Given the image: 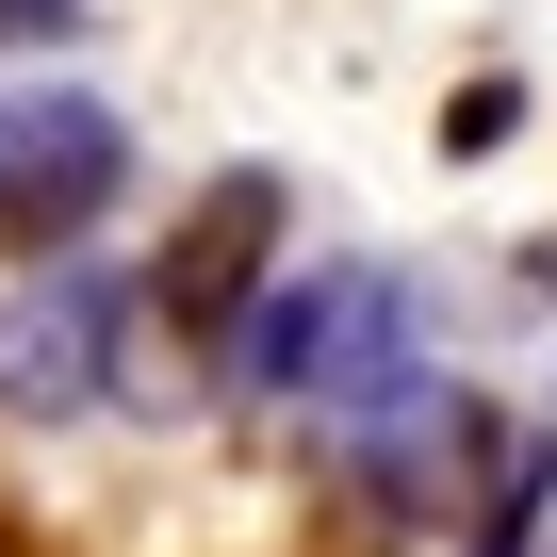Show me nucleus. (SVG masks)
<instances>
[{"instance_id":"f257e3e1","label":"nucleus","mask_w":557,"mask_h":557,"mask_svg":"<svg viewBox=\"0 0 557 557\" xmlns=\"http://www.w3.org/2000/svg\"><path fill=\"white\" fill-rule=\"evenodd\" d=\"M115 181H132L115 99L99 83H17V115H0V246H17L34 278L83 262V230L115 213Z\"/></svg>"},{"instance_id":"f03ea898","label":"nucleus","mask_w":557,"mask_h":557,"mask_svg":"<svg viewBox=\"0 0 557 557\" xmlns=\"http://www.w3.org/2000/svg\"><path fill=\"white\" fill-rule=\"evenodd\" d=\"M278 230H296V181H278V164H230L181 230H164V278H148V296H164V329L181 345H246V312L278 296Z\"/></svg>"},{"instance_id":"7ed1b4c3","label":"nucleus","mask_w":557,"mask_h":557,"mask_svg":"<svg viewBox=\"0 0 557 557\" xmlns=\"http://www.w3.org/2000/svg\"><path fill=\"white\" fill-rule=\"evenodd\" d=\"M115 329H132V278H115V262L17 278V312H0V410H34V426L99 410V394H115Z\"/></svg>"},{"instance_id":"20e7f679","label":"nucleus","mask_w":557,"mask_h":557,"mask_svg":"<svg viewBox=\"0 0 557 557\" xmlns=\"http://www.w3.org/2000/svg\"><path fill=\"white\" fill-rule=\"evenodd\" d=\"M541 524H557V426H524V443L492 459V508H475L459 557H541Z\"/></svg>"},{"instance_id":"39448f33","label":"nucleus","mask_w":557,"mask_h":557,"mask_svg":"<svg viewBox=\"0 0 557 557\" xmlns=\"http://www.w3.org/2000/svg\"><path fill=\"white\" fill-rule=\"evenodd\" d=\"M34 17H50V34H66V17H83V0H34Z\"/></svg>"},{"instance_id":"423d86ee","label":"nucleus","mask_w":557,"mask_h":557,"mask_svg":"<svg viewBox=\"0 0 557 557\" xmlns=\"http://www.w3.org/2000/svg\"><path fill=\"white\" fill-rule=\"evenodd\" d=\"M0 115H17V99H0Z\"/></svg>"},{"instance_id":"0eeeda50","label":"nucleus","mask_w":557,"mask_h":557,"mask_svg":"<svg viewBox=\"0 0 557 557\" xmlns=\"http://www.w3.org/2000/svg\"><path fill=\"white\" fill-rule=\"evenodd\" d=\"M541 426H557V410H541Z\"/></svg>"}]
</instances>
